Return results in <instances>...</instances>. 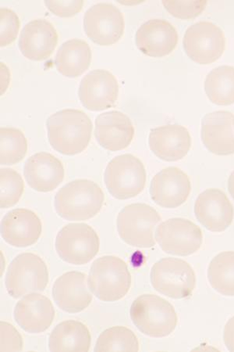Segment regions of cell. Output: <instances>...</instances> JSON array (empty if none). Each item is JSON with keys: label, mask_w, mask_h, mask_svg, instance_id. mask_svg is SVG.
<instances>
[{"label": "cell", "mask_w": 234, "mask_h": 352, "mask_svg": "<svg viewBox=\"0 0 234 352\" xmlns=\"http://www.w3.org/2000/svg\"><path fill=\"white\" fill-rule=\"evenodd\" d=\"M1 236L10 245L27 248L35 244L42 234V221L38 215L25 208L14 209L1 221Z\"/></svg>", "instance_id": "cell-17"}, {"label": "cell", "mask_w": 234, "mask_h": 352, "mask_svg": "<svg viewBox=\"0 0 234 352\" xmlns=\"http://www.w3.org/2000/svg\"><path fill=\"white\" fill-rule=\"evenodd\" d=\"M234 116L231 112L219 111L208 113L202 122V140L213 154H234Z\"/></svg>", "instance_id": "cell-21"}, {"label": "cell", "mask_w": 234, "mask_h": 352, "mask_svg": "<svg viewBox=\"0 0 234 352\" xmlns=\"http://www.w3.org/2000/svg\"><path fill=\"white\" fill-rule=\"evenodd\" d=\"M91 342L86 326L75 320L57 325L49 338L50 351H89Z\"/></svg>", "instance_id": "cell-26"}, {"label": "cell", "mask_w": 234, "mask_h": 352, "mask_svg": "<svg viewBox=\"0 0 234 352\" xmlns=\"http://www.w3.org/2000/svg\"><path fill=\"white\" fill-rule=\"evenodd\" d=\"M228 190H229L230 194L234 200V171L231 175L229 180H228Z\"/></svg>", "instance_id": "cell-37"}, {"label": "cell", "mask_w": 234, "mask_h": 352, "mask_svg": "<svg viewBox=\"0 0 234 352\" xmlns=\"http://www.w3.org/2000/svg\"><path fill=\"white\" fill-rule=\"evenodd\" d=\"M19 16L12 10L0 9V45L2 47L12 43L20 30Z\"/></svg>", "instance_id": "cell-33"}, {"label": "cell", "mask_w": 234, "mask_h": 352, "mask_svg": "<svg viewBox=\"0 0 234 352\" xmlns=\"http://www.w3.org/2000/svg\"><path fill=\"white\" fill-rule=\"evenodd\" d=\"M89 287L102 302H113L123 298L131 286V275L124 261L115 256H104L91 267Z\"/></svg>", "instance_id": "cell-4"}, {"label": "cell", "mask_w": 234, "mask_h": 352, "mask_svg": "<svg viewBox=\"0 0 234 352\" xmlns=\"http://www.w3.org/2000/svg\"><path fill=\"white\" fill-rule=\"evenodd\" d=\"M100 238L88 224L71 223L64 227L56 238V251L65 263L88 264L100 251Z\"/></svg>", "instance_id": "cell-9"}, {"label": "cell", "mask_w": 234, "mask_h": 352, "mask_svg": "<svg viewBox=\"0 0 234 352\" xmlns=\"http://www.w3.org/2000/svg\"><path fill=\"white\" fill-rule=\"evenodd\" d=\"M119 85L115 76L106 70L91 71L85 76L78 89L80 101L91 111H104L115 104Z\"/></svg>", "instance_id": "cell-13"}, {"label": "cell", "mask_w": 234, "mask_h": 352, "mask_svg": "<svg viewBox=\"0 0 234 352\" xmlns=\"http://www.w3.org/2000/svg\"><path fill=\"white\" fill-rule=\"evenodd\" d=\"M21 175L11 168L0 169V207L9 208L19 203L24 192Z\"/></svg>", "instance_id": "cell-31"}, {"label": "cell", "mask_w": 234, "mask_h": 352, "mask_svg": "<svg viewBox=\"0 0 234 352\" xmlns=\"http://www.w3.org/2000/svg\"><path fill=\"white\" fill-rule=\"evenodd\" d=\"M105 195L98 184L88 179L71 182L56 192V212L67 221L89 220L104 206Z\"/></svg>", "instance_id": "cell-2"}, {"label": "cell", "mask_w": 234, "mask_h": 352, "mask_svg": "<svg viewBox=\"0 0 234 352\" xmlns=\"http://www.w3.org/2000/svg\"><path fill=\"white\" fill-rule=\"evenodd\" d=\"M134 135L132 122L121 111L102 113L95 119V139L107 151L114 152L127 148Z\"/></svg>", "instance_id": "cell-18"}, {"label": "cell", "mask_w": 234, "mask_h": 352, "mask_svg": "<svg viewBox=\"0 0 234 352\" xmlns=\"http://www.w3.org/2000/svg\"><path fill=\"white\" fill-rule=\"evenodd\" d=\"M148 144L154 155L161 160L178 162L189 152L191 138L184 126L167 124L151 130Z\"/></svg>", "instance_id": "cell-23"}, {"label": "cell", "mask_w": 234, "mask_h": 352, "mask_svg": "<svg viewBox=\"0 0 234 352\" xmlns=\"http://www.w3.org/2000/svg\"><path fill=\"white\" fill-rule=\"evenodd\" d=\"M151 282L154 289L165 296L182 299L191 296L196 276L192 267L185 261L165 258L153 265Z\"/></svg>", "instance_id": "cell-8"}, {"label": "cell", "mask_w": 234, "mask_h": 352, "mask_svg": "<svg viewBox=\"0 0 234 352\" xmlns=\"http://www.w3.org/2000/svg\"><path fill=\"white\" fill-rule=\"evenodd\" d=\"M53 297L56 305L67 314H78L88 308L93 295L88 289L86 275L73 271L61 276L54 283Z\"/></svg>", "instance_id": "cell-20"}, {"label": "cell", "mask_w": 234, "mask_h": 352, "mask_svg": "<svg viewBox=\"0 0 234 352\" xmlns=\"http://www.w3.org/2000/svg\"><path fill=\"white\" fill-rule=\"evenodd\" d=\"M191 190V182L187 174L178 168L169 167L154 176L150 192L157 206L176 208L187 201Z\"/></svg>", "instance_id": "cell-14"}, {"label": "cell", "mask_w": 234, "mask_h": 352, "mask_svg": "<svg viewBox=\"0 0 234 352\" xmlns=\"http://www.w3.org/2000/svg\"><path fill=\"white\" fill-rule=\"evenodd\" d=\"M91 61L89 45L82 39L73 38L61 45L56 55L55 65L62 76L77 78L88 70Z\"/></svg>", "instance_id": "cell-25"}, {"label": "cell", "mask_w": 234, "mask_h": 352, "mask_svg": "<svg viewBox=\"0 0 234 352\" xmlns=\"http://www.w3.org/2000/svg\"><path fill=\"white\" fill-rule=\"evenodd\" d=\"M47 8L56 16L60 18H71L80 12L83 8V0L75 1H48L44 2Z\"/></svg>", "instance_id": "cell-35"}, {"label": "cell", "mask_w": 234, "mask_h": 352, "mask_svg": "<svg viewBox=\"0 0 234 352\" xmlns=\"http://www.w3.org/2000/svg\"><path fill=\"white\" fill-rule=\"evenodd\" d=\"M0 340L1 351H21L23 349L21 334L8 322H0Z\"/></svg>", "instance_id": "cell-34"}, {"label": "cell", "mask_w": 234, "mask_h": 352, "mask_svg": "<svg viewBox=\"0 0 234 352\" xmlns=\"http://www.w3.org/2000/svg\"><path fill=\"white\" fill-rule=\"evenodd\" d=\"M124 26L121 11L111 3H97L84 14V32L91 41L100 45L117 43L124 35Z\"/></svg>", "instance_id": "cell-12"}, {"label": "cell", "mask_w": 234, "mask_h": 352, "mask_svg": "<svg viewBox=\"0 0 234 352\" xmlns=\"http://www.w3.org/2000/svg\"><path fill=\"white\" fill-rule=\"evenodd\" d=\"M65 175L62 162L47 152L37 153L25 164L24 175L27 183L38 192L54 190L64 180Z\"/></svg>", "instance_id": "cell-22"}, {"label": "cell", "mask_w": 234, "mask_h": 352, "mask_svg": "<svg viewBox=\"0 0 234 352\" xmlns=\"http://www.w3.org/2000/svg\"><path fill=\"white\" fill-rule=\"evenodd\" d=\"M233 126H234V120H233Z\"/></svg>", "instance_id": "cell-38"}, {"label": "cell", "mask_w": 234, "mask_h": 352, "mask_svg": "<svg viewBox=\"0 0 234 352\" xmlns=\"http://www.w3.org/2000/svg\"><path fill=\"white\" fill-rule=\"evenodd\" d=\"M204 91L209 100L216 105L234 104V67L215 68L205 78Z\"/></svg>", "instance_id": "cell-27"}, {"label": "cell", "mask_w": 234, "mask_h": 352, "mask_svg": "<svg viewBox=\"0 0 234 352\" xmlns=\"http://www.w3.org/2000/svg\"><path fill=\"white\" fill-rule=\"evenodd\" d=\"M188 56L199 65H209L224 53L226 38L219 26L209 21H199L188 28L184 37Z\"/></svg>", "instance_id": "cell-10"}, {"label": "cell", "mask_w": 234, "mask_h": 352, "mask_svg": "<svg viewBox=\"0 0 234 352\" xmlns=\"http://www.w3.org/2000/svg\"><path fill=\"white\" fill-rule=\"evenodd\" d=\"M51 146L67 156L81 154L89 144L93 123L84 112L65 109L51 116L47 122Z\"/></svg>", "instance_id": "cell-1"}, {"label": "cell", "mask_w": 234, "mask_h": 352, "mask_svg": "<svg viewBox=\"0 0 234 352\" xmlns=\"http://www.w3.org/2000/svg\"><path fill=\"white\" fill-rule=\"evenodd\" d=\"M161 221L155 209L145 204H132L119 213L117 220L119 236L128 245L150 248L156 245L154 232Z\"/></svg>", "instance_id": "cell-7"}, {"label": "cell", "mask_w": 234, "mask_h": 352, "mask_svg": "<svg viewBox=\"0 0 234 352\" xmlns=\"http://www.w3.org/2000/svg\"><path fill=\"white\" fill-rule=\"evenodd\" d=\"M178 33L167 21L152 19L144 23L135 35L137 47L151 58H163L178 43Z\"/></svg>", "instance_id": "cell-15"}, {"label": "cell", "mask_w": 234, "mask_h": 352, "mask_svg": "<svg viewBox=\"0 0 234 352\" xmlns=\"http://www.w3.org/2000/svg\"><path fill=\"white\" fill-rule=\"evenodd\" d=\"M130 316L138 330L151 338L167 337L178 324L173 305L157 295H141L131 305Z\"/></svg>", "instance_id": "cell-3"}, {"label": "cell", "mask_w": 234, "mask_h": 352, "mask_svg": "<svg viewBox=\"0 0 234 352\" xmlns=\"http://www.w3.org/2000/svg\"><path fill=\"white\" fill-rule=\"evenodd\" d=\"M57 43L58 34L54 26L47 20L36 19L23 28L19 47L25 58L40 61L49 58Z\"/></svg>", "instance_id": "cell-19"}, {"label": "cell", "mask_w": 234, "mask_h": 352, "mask_svg": "<svg viewBox=\"0 0 234 352\" xmlns=\"http://www.w3.org/2000/svg\"><path fill=\"white\" fill-rule=\"evenodd\" d=\"M27 142L21 130L12 128L0 129V164L13 166L25 158Z\"/></svg>", "instance_id": "cell-29"}, {"label": "cell", "mask_w": 234, "mask_h": 352, "mask_svg": "<svg viewBox=\"0 0 234 352\" xmlns=\"http://www.w3.org/2000/svg\"><path fill=\"white\" fill-rule=\"evenodd\" d=\"M104 181L108 191L118 200L138 196L146 183L144 164L130 154L114 157L105 170Z\"/></svg>", "instance_id": "cell-5"}, {"label": "cell", "mask_w": 234, "mask_h": 352, "mask_svg": "<svg viewBox=\"0 0 234 352\" xmlns=\"http://www.w3.org/2000/svg\"><path fill=\"white\" fill-rule=\"evenodd\" d=\"M168 12L176 19L189 20L197 18L207 8V1H163Z\"/></svg>", "instance_id": "cell-32"}, {"label": "cell", "mask_w": 234, "mask_h": 352, "mask_svg": "<svg viewBox=\"0 0 234 352\" xmlns=\"http://www.w3.org/2000/svg\"><path fill=\"white\" fill-rule=\"evenodd\" d=\"M14 315L23 330L30 333H41L52 325L55 309L48 298L33 293L16 305Z\"/></svg>", "instance_id": "cell-24"}, {"label": "cell", "mask_w": 234, "mask_h": 352, "mask_svg": "<svg viewBox=\"0 0 234 352\" xmlns=\"http://www.w3.org/2000/svg\"><path fill=\"white\" fill-rule=\"evenodd\" d=\"M196 219L205 229L213 232L225 231L234 217V209L229 199L218 189L204 191L195 206Z\"/></svg>", "instance_id": "cell-16"}, {"label": "cell", "mask_w": 234, "mask_h": 352, "mask_svg": "<svg viewBox=\"0 0 234 352\" xmlns=\"http://www.w3.org/2000/svg\"><path fill=\"white\" fill-rule=\"evenodd\" d=\"M95 351H139V342L134 333L124 327L107 329L97 340Z\"/></svg>", "instance_id": "cell-30"}, {"label": "cell", "mask_w": 234, "mask_h": 352, "mask_svg": "<svg viewBox=\"0 0 234 352\" xmlns=\"http://www.w3.org/2000/svg\"><path fill=\"white\" fill-rule=\"evenodd\" d=\"M224 340L226 349L230 351H234V316L225 326Z\"/></svg>", "instance_id": "cell-36"}, {"label": "cell", "mask_w": 234, "mask_h": 352, "mask_svg": "<svg viewBox=\"0 0 234 352\" xmlns=\"http://www.w3.org/2000/svg\"><path fill=\"white\" fill-rule=\"evenodd\" d=\"M49 283V272L44 261L32 253H23L10 264L5 286L11 297L18 299L24 295L42 292Z\"/></svg>", "instance_id": "cell-6"}, {"label": "cell", "mask_w": 234, "mask_h": 352, "mask_svg": "<svg viewBox=\"0 0 234 352\" xmlns=\"http://www.w3.org/2000/svg\"><path fill=\"white\" fill-rule=\"evenodd\" d=\"M156 240L165 253L188 256L201 248L203 236L201 229L192 221L175 218L163 221L157 227Z\"/></svg>", "instance_id": "cell-11"}, {"label": "cell", "mask_w": 234, "mask_h": 352, "mask_svg": "<svg viewBox=\"0 0 234 352\" xmlns=\"http://www.w3.org/2000/svg\"><path fill=\"white\" fill-rule=\"evenodd\" d=\"M208 279L217 292L224 296H234V252L220 253L212 260Z\"/></svg>", "instance_id": "cell-28"}]
</instances>
